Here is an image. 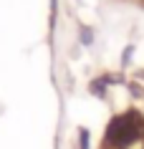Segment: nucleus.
Masks as SVG:
<instances>
[{
  "mask_svg": "<svg viewBox=\"0 0 144 149\" xmlns=\"http://www.w3.org/2000/svg\"><path fill=\"white\" fill-rule=\"evenodd\" d=\"M142 121L136 116H127V119H119V121H114L109 134H106V139L111 147H127V144H134L139 139V134H142Z\"/></svg>",
  "mask_w": 144,
  "mask_h": 149,
  "instance_id": "f257e3e1",
  "label": "nucleus"
}]
</instances>
